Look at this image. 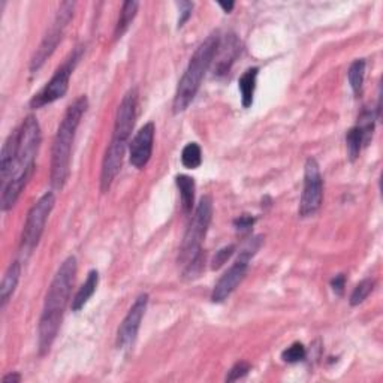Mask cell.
Listing matches in <instances>:
<instances>
[{
    "mask_svg": "<svg viewBox=\"0 0 383 383\" xmlns=\"http://www.w3.org/2000/svg\"><path fill=\"white\" fill-rule=\"evenodd\" d=\"M307 356V350L304 347L303 343H293L292 346H289L288 349H284L282 352V360L288 364H297L304 361Z\"/></svg>",
    "mask_w": 383,
    "mask_h": 383,
    "instance_id": "obj_26",
    "label": "cell"
},
{
    "mask_svg": "<svg viewBox=\"0 0 383 383\" xmlns=\"http://www.w3.org/2000/svg\"><path fill=\"white\" fill-rule=\"evenodd\" d=\"M345 286H346V275L345 274H337L331 280V288H332L334 292L337 293V295H343Z\"/></svg>",
    "mask_w": 383,
    "mask_h": 383,
    "instance_id": "obj_31",
    "label": "cell"
},
{
    "mask_svg": "<svg viewBox=\"0 0 383 383\" xmlns=\"http://www.w3.org/2000/svg\"><path fill=\"white\" fill-rule=\"evenodd\" d=\"M365 64L367 63L364 59H358L350 64V68L347 71L349 84L352 87V92L355 96H360L362 92L364 78H365Z\"/></svg>",
    "mask_w": 383,
    "mask_h": 383,
    "instance_id": "obj_22",
    "label": "cell"
},
{
    "mask_svg": "<svg viewBox=\"0 0 383 383\" xmlns=\"http://www.w3.org/2000/svg\"><path fill=\"white\" fill-rule=\"evenodd\" d=\"M346 147H347V154H349L350 162H355L358 158H360L362 147H365V141H364V135L361 132V129L356 125L347 130Z\"/></svg>",
    "mask_w": 383,
    "mask_h": 383,
    "instance_id": "obj_21",
    "label": "cell"
},
{
    "mask_svg": "<svg viewBox=\"0 0 383 383\" xmlns=\"http://www.w3.org/2000/svg\"><path fill=\"white\" fill-rule=\"evenodd\" d=\"M54 193L47 192L34 203V207L29 210L26 223H24L21 234V250L24 254H32L39 244V240L42 237L45 230L47 220L54 208Z\"/></svg>",
    "mask_w": 383,
    "mask_h": 383,
    "instance_id": "obj_9",
    "label": "cell"
},
{
    "mask_svg": "<svg viewBox=\"0 0 383 383\" xmlns=\"http://www.w3.org/2000/svg\"><path fill=\"white\" fill-rule=\"evenodd\" d=\"M219 40H220L219 34L217 32H214V34H211L197 48V51L193 53L182 79L178 81L177 92H175L174 102H173L174 114H180V112L186 111L187 108H189V105L193 102L195 96L198 95L201 84H202V79H203V77H206L207 71L210 69L211 63H213Z\"/></svg>",
    "mask_w": 383,
    "mask_h": 383,
    "instance_id": "obj_4",
    "label": "cell"
},
{
    "mask_svg": "<svg viewBox=\"0 0 383 383\" xmlns=\"http://www.w3.org/2000/svg\"><path fill=\"white\" fill-rule=\"evenodd\" d=\"M255 223H256V219L254 216H249V214H243V216H240V217L234 220V226L237 227L238 232H243V234L250 232Z\"/></svg>",
    "mask_w": 383,
    "mask_h": 383,
    "instance_id": "obj_29",
    "label": "cell"
},
{
    "mask_svg": "<svg viewBox=\"0 0 383 383\" xmlns=\"http://www.w3.org/2000/svg\"><path fill=\"white\" fill-rule=\"evenodd\" d=\"M129 143L117 140V138H111V143L108 145L107 151L102 160V169H101V190L107 193L110 190L111 184L116 180L119 175L121 165H123L126 147Z\"/></svg>",
    "mask_w": 383,
    "mask_h": 383,
    "instance_id": "obj_13",
    "label": "cell"
},
{
    "mask_svg": "<svg viewBox=\"0 0 383 383\" xmlns=\"http://www.w3.org/2000/svg\"><path fill=\"white\" fill-rule=\"evenodd\" d=\"M81 55H83V47H77V50L71 53L66 60L63 62L62 66L54 72L51 79L40 88V90L30 99V108L38 110L42 108L45 105H50L55 101L62 99L66 95L69 88V79L73 69L78 64Z\"/></svg>",
    "mask_w": 383,
    "mask_h": 383,
    "instance_id": "obj_7",
    "label": "cell"
},
{
    "mask_svg": "<svg viewBox=\"0 0 383 383\" xmlns=\"http://www.w3.org/2000/svg\"><path fill=\"white\" fill-rule=\"evenodd\" d=\"M154 134H156V127H154L153 121H149L134 136L132 143L129 145V160L135 168L143 169L150 162L153 154Z\"/></svg>",
    "mask_w": 383,
    "mask_h": 383,
    "instance_id": "obj_14",
    "label": "cell"
},
{
    "mask_svg": "<svg viewBox=\"0 0 383 383\" xmlns=\"http://www.w3.org/2000/svg\"><path fill=\"white\" fill-rule=\"evenodd\" d=\"M374 286H376V282L373 279H364L362 282L358 283L356 288L352 292V295H350V301H349L350 306L356 307L362 304L364 301L369 298L370 293L374 291Z\"/></svg>",
    "mask_w": 383,
    "mask_h": 383,
    "instance_id": "obj_24",
    "label": "cell"
},
{
    "mask_svg": "<svg viewBox=\"0 0 383 383\" xmlns=\"http://www.w3.org/2000/svg\"><path fill=\"white\" fill-rule=\"evenodd\" d=\"M20 275H21V264L18 260H14V262L8 267V270L5 271V275L2 279V284H0V306H2V308L6 307L8 301L11 299L15 289H17Z\"/></svg>",
    "mask_w": 383,
    "mask_h": 383,
    "instance_id": "obj_16",
    "label": "cell"
},
{
    "mask_svg": "<svg viewBox=\"0 0 383 383\" xmlns=\"http://www.w3.org/2000/svg\"><path fill=\"white\" fill-rule=\"evenodd\" d=\"M175 183L178 190H180L182 206L184 213H192L193 203H195V180L189 175H177Z\"/></svg>",
    "mask_w": 383,
    "mask_h": 383,
    "instance_id": "obj_20",
    "label": "cell"
},
{
    "mask_svg": "<svg viewBox=\"0 0 383 383\" xmlns=\"http://www.w3.org/2000/svg\"><path fill=\"white\" fill-rule=\"evenodd\" d=\"M376 120H378V117L374 116L373 110H364L360 114V117H358L356 126L361 129V132L364 135L365 145H369V143L371 141L373 132H374V121H376Z\"/></svg>",
    "mask_w": 383,
    "mask_h": 383,
    "instance_id": "obj_25",
    "label": "cell"
},
{
    "mask_svg": "<svg viewBox=\"0 0 383 383\" xmlns=\"http://www.w3.org/2000/svg\"><path fill=\"white\" fill-rule=\"evenodd\" d=\"M17 132V153L11 173L2 182V198L0 207L3 211L11 210L17 203L24 187L35 173V160L40 145V127L35 116L23 120Z\"/></svg>",
    "mask_w": 383,
    "mask_h": 383,
    "instance_id": "obj_1",
    "label": "cell"
},
{
    "mask_svg": "<svg viewBox=\"0 0 383 383\" xmlns=\"http://www.w3.org/2000/svg\"><path fill=\"white\" fill-rule=\"evenodd\" d=\"M241 53V42L235 34L225 35L223 39L219 40L217 50L214 53V75L223 77L231 71L234 62L237 60Z\"/></svg>",
    "mask_w": 383,
    "mask_h": 383,
    "instance_id": "obj_15",
    "label": "cell"
},
{
    "mask_svg": "<svg viewBox=\"0 0 383 383\" xmlns=\"http://www.w3.org/2000/svg\"><path fill=\"white\" fill-rule=\"evenodd\" d=\"M138 8H140V2H135V0H127V2L123 3L120 11L119 21L116 24V29H114V39H120L126 34L129 26L136 17Z\"/></svg>",
    "mask_w": 383,
    "mask_h": 383,
    "instance_id": "obj_19",
    "label": "cell"
},
{
    "mask_svg": "<svg viewBox=\"0 0 383 383\" xmlns=\"http://www.w3.org/2000/svg\"><path fill=\"white\" fill-rule=\"evenodd\" d=\"M147 306H149V295H147V293H141V295L135 299L132 307L129 308V312L125 316L123 322L120 323L119 331H117V347L119 349H129L135 343L138 331H140L141 322L147 312Z\"/></svg>",
    "mask_w": 383,
    "mask_h": 383,
    "instance_id": "obj_11",
    "label": "cell"
},
{
    "mask_svg": "<svg viewBox=\"0 0 383 383\" xmlns=\"http://www.w3.org/2000/svg\"><path fill=\"white\" fill-rule=\"evenodd\" d=\"M250 364L246 361H240L235 364L232 369L227 371V376H226V382H235V380H240L244 379L249 374L250 371Z\"/></svg>",
    "mask_w": 383,
    "mask_h": 383,
    "instance_id": "obj_27",
    "label": "cell"
},
{
    "mask_svg": "<svg viewBox=\"0 0 383 383\" xmlns=\"http://www.w3.org/2000/svg\"><path fill=\"white\" fill-rule=\"evenodd\" d=\"M178 10H180V17H178V29H182L186 21L192 17V11H193V2H178L177 3Z\"/></svg>",
    "mask_w": 383,
    "mask_h": 383,
    "instance_id": "obj_30",
    "label": "cell"
},
{
    "mask_svg": "<svg viewBox=\"0 0 383 383\" xmlns=\"http://www.w3.org/2000/svg\"><path fill=\"white\" fill-rule=\"evenodd\" d=\"M138 114V90L130 88V90L121 99L117 112L116 121H114V132L112 138L129 143V138L132 135V130L136 121Z\"/></svg>",
    "mask_w": 383,
    "mask_h": 383,
    "instance_id": "obj_12",
    "label": "cell"
},
{
    "mask_svg": "<svg viewBox=\"0 0 383 383\" xmlns=\"http://www.w3.org/2000/svg\"><path fill=\"white\" fill-rule=\"evenodd\" d=\"M262 246V237H255L247 241L246 246L241 250L238 259L235 260L230 270L225 271L223 275L220 277L216 286L211 292V301L216 304L223 303L231 297V293L238 288V284L244 280L246 273L249 270L250 259L256 255V251Z\"/></svg>",
    "mask_w": 383,
    "mask_h": 383,
    "instance_id": "obj_6",
    "label": "cell"
},
{
    "mask_svg": "<svg viewBox=\"0 0 383 383\" xmlns=\"http://www.w3.org/2000/svg\"><path fill=\"white\" fill-rule=\"evenodd\" d=\"M73 10H75V3L73 2H63L60 5L55 18L51 24V27L48 29V32L42 39V42L39 44L38 50L35 51L34 57H32V62H30L32 73H35L42 68L44 63L50 59L53 53L55 51L57 45L60 44V40L64 35V30H66L68 24L71 23V20L73 17Z\"/></svg>",
    "mask_w": 383,
    "mask_h": 383,
    "instance_id": "obj_8",
    "label": "cell"
},
{
    "mask_svg": "<svg viewBox=\"0 0 383 383\" xmlns=\"http://www.w3.org/2000/svg\"><path fill=\"white\" fill-rule=\"evenodd\" d=\"M97 284H99V273L96 270H92L87 274L86 282L81 284V288L75 293V297L72 298V306H71L72 312H79L81 308L88 303V299L93 297V293L97 289Z\"/></svg>",
    "mask_w": 383,
    "mask_h": 383,
    "instance_id": "obj_17",
    "label": "cell"
},
{
    "mask_svg": "<svg viewBox=\"0 0 383 383\" xmlns=\"http://www.w3.org/2000/svg\"><path fill=\"white\" fill-rule=\"evenodd\" d=\"M234 251H235V246H226L223 249H220L216 256L213 258V262H211V268L213 270H219V268H222L226 262H227V259H230L232 255H234Z\"/></svg>",
    "mask_w": 383,
    "mask_h": 383,
    "instance_id": "obj_28",
    "label": "cell"
},
{
    "mask_svg": "<svg viewBox=\"0 0 383 383\" xmlns=\"http://www.w3.org/2000/svg\"><path fill=\"white\" fill-rule=\"evenodd\" d=\"M182 164L187 169H197L202 164V151L197 143H189L182 151Z\"/></svg>",
    "mask_w": 383,
    "mask_h": 383,
    "instance_id": "obj_23",
    "label": "cell"
},
{
    "mask_svg": "<svg viewBox=\"0 0 383 383\" xmlns=\"http://www.w3.org/2000/svg\"><path fill=\"white\" fill-rule=\"evenodd\" d=\"M88 108L87 96L83 95L73 101L60 121L59 129L53 141L51 150V174L50 180L54 189L62 190L66 184L69 173H71V156H72V144L75 140L77 129L81 123V119Z\"/></svg>",
    "mask_w": 383,
    "mask_h": 383,
    "instance_id": "obj_3",
    "label": "cell"
},
{
    "mask_svg": "<svg viewBox=\"0 0 383 383\" xmlns=\"http://www.w3.org/2000/svg\"><path fill=\"white\" fill-rule=\"evenodd\" d=\"M323 202V178L317 160L308 158L304 166V189L299 202V216L310 217L321 210Z\"/></svg>",
    "mask_w": 383,
    "mask_h": 383,
    "instance_id": "obj_10",
    "label": "cell"
},
{
    "mask_svg": "<svg viewBox=\"0 0 383 383\" xmlns=\"http://www.w3.org/2000/svg\"><path fill=\"white\" fill-rule=\"evenodd\" d=\"M2 382L3 383H20L21 382V374L17 373V371L10 373V374H6V376H3Z\"/></svg>",
    "mask_w": 383,
    "mask_h": 383,
    "instance_id": "obj_32",
    "label": "cell"
},
{
    "mask_svg": "<svg viewBox=\"0 0 383 383\" xmlns=\"http://www.w3.org/2000/svg\"><path fill=\"white\" fill-rule=\"evenodd\" d=\"M258 68H250L243 73L238 79V88L241 93V103L244 108H250L254 105V97L256 90V81H258Z\"/></svg>",
    "mask_w": 383,
    "mask_h": 383,
    "instance_id": "obj_18",
    "label": "cell"
},
{
    "mask_svg": "<svg viewBox=\"0 0 383 383\" xmlns=\"http://www.w3.org/2000/svg\"><path fill=\"white\" fill-rule=\"evenodd\" d=\"M219 6L222 8V10L226 12V14H230L232 10H234V6L235 3L234 2H230V3H223V2H219Z\"/></svg>",
    "mask_w": 383,
    "mask_h": 383,
    "instance_id": "obj_33",
    "label": "cell"
},
{
    "mask_svg": "<svg viewBox=\"0 0 383 383\" xmlns=\"http://www.w3.org/2000/svg\"><path fill=\"white\" fill-rule=\"evenodd\" d=\"M75 275L77 259L75 256H69L68 259L63 260V264L54 275L50 288L47 291L44 310L42 314H40L38 328V349L40 356L50 352L57 334H59L63 314L71 298L73 282H75Z\"/></svg>",
    "mask_w": 383,
    "mask_h": 383,
    "instance_id": "obj_2",
    "label": "cell"
},
{
    "mask_svg": "<svg viewBox=\"0 0 383 383\" xmlns=\"http://www.w3.org/2000/svg\"><path fill=\"white\" fill-rule=\"evenodd\" d=\"M211 219H213V201L208 195H206L201 198L190 223L184 232L180 254H178V265H182V268L192 264L195 259L203 255L202 243L206 240Z\"/></svg>",
    "mask_w": 383,
    "mask_h": 383,
    "instance_id": "obj_5",
    "label": "cell"
}]
</instances>
